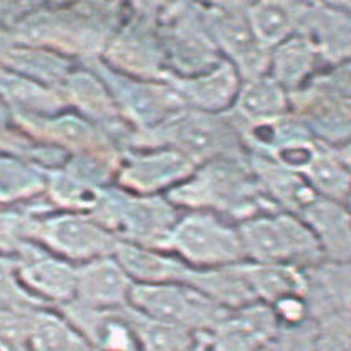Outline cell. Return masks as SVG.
<instances>
[{"mask_svg": "<svg viewBox=\"0 0 351 351\" xmlns=\"http://www.w3.org/2000/svg\"><path fill=\"white\" fill-rule=\"evenodd\" d=\"M176 209L206 210L235 226L263 214L278 213L255 181L245 156L215 158L162 194Z\"/></svg>", "mask_w": 351, "mask_h": 351, "instance_id": "6da1fadb", "label": "cell"}, {"mask_svg": "<svg viewBox=\"0 0 351 351\" xmlns=\"http://www.w3.org/2000/svg\"><path fill=\"white\" fill-rule=\"evenodd\" d=\"M125 9L121 3H86L63 12H37L19 20L12 35L23 47L77 55L86 62L101 57Z\"/></svg>", "mask_w": 351, "mask_h": 351, "instance_id": "7a4b0ae2", "label": "cell"}, {"mask_svg": "<svg viewBox=\"0 0 351 351\" xmlns=\"http://www.w3.org/2000/svg\"><path fill=\"white\" fill-rule=\"evenodd\" d=\"M126 147H169L193 161L195 166L215 158L247 154L229 114L204 113L191 108H186L153 130L133 131L128 138Z\"/></svg>", "mask_w": 351, "mask_h": 351, "instance_id": "3957f363", "label": "cell"}, {"mask_svg": "<svg viewBox=\"0 0 351 351\" xmlns=\"http://www.w3.org/2000/svg\"><path fill=\"white\" fill-rule=\"evenodd\" d=\"M119 242L166 252L167 237L181 210L165 195H138L110 186L90 214Z\"/></svg>", "mask_w": 351, "mask_h": 351, "instance_id": "277c9868", "label": "cell"}, {"mask_svg": "<svg viewBox=\"0 0 351 351\" xmlns=\"http://www.w3.org/2000/svg\"><path fill=\"white\" fill-rule=\"evenodd\" d=\"M350 95L348 62L315 73L290 93V113L323 145H350Z\"/></svg>", "mask_w": 351, "mask_h": 351, "instance_id": "5b68a950", "label": "cell"}, {"mask_svg": "<svg viewBox=\"0 0 351 351\" xmlns=\"http://www.w3.org/2000/svg\"><path fill=\"white\" fill-rule=\"evenodd\" d=\"M156 23L167 73L195 77L224 60L206 29L199 3H156Z\"/></svg>", "mask_w": 351, "mask_h": 351, "instance_id": "8992f818", "label": "cell"}, {"mask_svg": "<svg viewBox=\"0 0 351 351\" xmlns=\"http://www.w3.org/2000/svg\"><path fill=\"white\" fill-rule=\"evenodd\" d=\"M245 261L306 269L325 261L315 235L297 215L263 214L237 224Z\"/></svg>", "mask_w": 351, "mask_h": 351, "instance_id": "52a82bcc", "label": "cell"}, {"mask_svg": "<svg viewBox=\"0 0 351 351\" xmlns=\"http://www.w3.org/2000/svg\"><path fill=\"white\" fill-rule=\"evenodd\" d=\"M166 252L194 269H217L245 261L237 226L206 210L179 215L167 237Z\"/></svg>", "mask_w": 351, "mask_h": 351, "instance_id": "ba28073f", "label": "cell"}, {"mask_svg": "<svg viewBox=\"0 0 351 351\" xmlns=\"http://www.w3.org/2000/svg\"><path fill=\"white\" fill-rule=\"evenodd\" d=\"M125 19L103 50L106 66L126 77L159 82L166 73L165 53L156 23V2L131 3Z\"/></svg>", "mask_w": 351, "mask_h": 351, "instance_id": "9c48e42d", "label": "cell"}, {"mask_svg": "<svg viewBox=\"0 0 351 351\" xmlns=\"http://www.w3.org/2000/svg\"><path fill=\"white\" fill-rule=\"evenodd\" d=\"M29 241L63 261L85 263L113 255L118 239L91 215L78 213H43L29 209Z\"/></svg>", "mask_w": 351, "mask_h": 351, "instance_id": "30bf717a", "label": "cell"}, {"mask_svg": "<svg viewBox=\"0 0 351 351\" xmlns=\"http://www.w3.org/2000/svg\"><path fill=\"white\" fill-rule=\"evenodd\" d=\"M85 63L110 91L131 133L153 130L187 108L162 80L154 82L126 77L111 70L99 58L86 60Z\"/></svg>", "mask_w": 351, "mask_h": 351, "instance_id": "8fae6325", "label": "cell"}, {"mask_svg": "<svg viewBox=\"0 0 351 351\" xmlns=\"http://www.w3.org/2000/svg\"><path fill=\"white\" fill-rule=\"evenodd\" d=\"M130 306L159 322L189 330L197 337L209 332L229 312L187 283H133Z\"/></svg>", "mask_w": 351, "mask_h": 351, "instance_id": "7c38bea8", "label": "cell"}, {"mask_svg": "<svg viewBox=\"0 0 351 351\" xmlns=\"http://www.w3.org/2000/svg\"><path fill=\"white\" fill-rule=\"evenodd\" d=\"M202 20L222 58L237 70L241 82L269 71L270 50L263 49L247 20L245 2L199 3Z\"/></svg>", "mask_w": 351, "mask_h": 351, "instance_id": "4fadbf2b", "label": "cell"}, {"mask_svg": "<svg viewBox=\"0 0 351 351\" xmlns=\"http://www.w3.org/2000/svg\"><path fill=\"white\" fill-rule=\"evenodd\" d=\"M195 166L186 156L169 147L133 149L125 147L119 153L118 187L138 195H159L186 181Z\"/></svg>", "mask_w": 351, "mask_h": 351, "instance_id": "5bb4252c", "label": "cell"}, {"mask_svg": "<svg viewBox=\"0 0 351 351\" xmlns=\"http://www.w3.org/2000/svg\"><path fill=\"white\" fill-rule=\"evenodd\" d=\"M20 285L40 305L55 310L73 302L77 265L63 261L35 242L27 241L15 254Z\"/></svg>", "mask_w": 351, "mask_h": 351, "instance_id": "9a60e30c", "label": "cell"}, {"mask_svg": "<svg viewBox=\"0 0 351 351\" xmlns=\"http://www.w3.org/2000/svg\"><path fill=\"white\" fill-rule=\"evenodd\" d=\"M14 119L30 136L57 149L58 147L69 149L75 156L121 151V147L105 131L75 114L57 113L50 117H37V114L14 113Z\"/></svg>", "mask_w": 351, "mask_h": 351, "instance_id": "2e32d148", "label": "cell"}, {"mask_svg": "<svg viewBox=\"0 0 351 351\" xmlns=\"http://www.w3.org/2000/svg\"><path fill=\"white\" fill-rule=\"evenodd\" d=\"M58 93L66 106L77 108L82 118L105 131L121 149H125L131 130L119 114L110 91L93 71L88 69L71 70L60 85Z\"/></svg>", "mask_w": 351, "mask_h": 351, "instance_id": "e0dca14e", "label": "cell"}, {"mask_svg": "<svg viewBox=\"0 0 351 351\" xmlns=\"http://www.w3.org/2000/svg\"><path fill=\"white\" fill-rule=\"evenodd\" d=\"M278 330L269 305L250 303L229 310L209 332L199 335L206 351H261Z\"/></svg>", "mask_w": 351, "mask_h": 351, "instance_id": "ac0fdd59", "label": "cell"}, {"mask_svg": "<svg viewBox=\"0 0 351 351\" xmlns=\"http://www.w3.org/2000/svg\"><path fill=\"white\" fill-rule=\"evenodd\" d=\"M313 43L322 65L326 69L350 62L351 19L348 3H308L300 29Z\"/></svg>", "mask_w": 351, "mask_h": 351, "instance_id": "d6986e66", "label": "cell"}, {"mask_svg": "<svg viewBox=\"0 0 351 351\" xmlns=\"http://www.w3.org/2000/svg\"><path fill=\"white\" fill-rule=\"evenodd\" d=\"M133 280L114 255L99 257L77 265L73 302L86 308L119 310L130 305Z\"/></svg>", "mask_w": 351, "mask_h": 351, "instance_id": "ffe728a7", "label": "cell"}, {"mask_svg": "<svg viewBox=\"0 0 351 351\" xmlns=\"http://www.w3.org/2000/svg\"><path fill=\"white\" fill-rule=\"evenodd\" d=\"M162 82L173 88L187 108L215 114L227 113L232 108L241 88L237 70L227 60L206 73L189 78L166 71Z\"/></svg>", "mask_w": 351, "mask_h": 351, "instance_id": "44dd1931", "label": "cell"}, {"mask_svg": "<svg viewBox=\"0 0 351 351\" xmlns=\"http://www.w3.org/2000/svg\"><path fill=\"white\" fill-rule=\"evenodd\" d=\"M57 312L77 330L91 351H139L121 308L95 310L70 302L58 306Z\"/></svg>", "mask_w": 351, "mask_h": 351, "instance_id": "7402d4cb", "label": "cell"}, {"mask_svg": "<svg viewBox=\"0 0 351 351\" xmlns=\"http://www.w3.org/2000/svg\"><path fill=\"white\" fill-rule=\"evenodd\" d=\"M303 302L310 322L337 312H351L350 263L322 261L303 269Z\"/></svg>", "mask_w": 351, "mask_h": 351, "instance_id": "603a6c76", "label": "cell"}, {"mask_svg": "<svg viewBox=\"0 0 351 351\" xmlns=\"http://www.w3.org/2000/svg\"><path fill=\"white\" fill-rule=\"evenodd\" d=\"M297 217L315 235L325 261L350 263L351 221L348 206L317 195L308 206L303 207Z\"/></svg>", "mask_w": 351, "mask_h": 351, "instance_id": "cb8c5ba5", "label": "cell"}, {"mask_svg": "<svg viewBox=\"0 0 351 351\" xmlns=\"http://www.w3.org/2000/svg\"><path fill=\"white\" fill-rule=\"evenodd\" d=\"M250 171L263 194L282 213L297 215L317 197L308 182L295 171L287 169L269 158L247 154Z\"/></svg>", "mask_w": 351, "mask_h": 351, "instance_id": "d4e9b609", "label": "cell"}, {"mask_svg": "<svg viewBox=\"0 0 351 351\" xmlns=\"http://www.w3.org/2000/svg\"><path fill=\"white\" fill-rule=\"evenodd\" d=\"M289 113V93L267 73L241 82L234 105L227 111L234 125L269 123Z\"/></svg>", "mask_w": 351, "mask_h": 351, "instance_id": "484cf974", "label": "cell"}, {"mask_svg": "<svg viewBox=\"0 0 351 351\" xmlns=\"http://www.w3.org/2000/svg\"><path fill=\"white\" fill-rule=\"evenodd\" d=\"M113 255L133 283H141V285L187 283L193 272V267L187 265L174 254L145 249L125 242H118Z\"/></svg>", "mask_w": 351, "mask_h": 351, "instance_id": "4316f807", "label": "cell"}, {"mask_svg": "<svg viewBox=\"0 0 351 351\" xmlns=\"http://www.w3.org/2000/svg\"><path fill=\"white\" fill-rule=\"evenodd\" d=\"M320 197L350 204V145L330 146L318 141L312 161L300 174Z\"/></svg>", "mask_w": 351, "mask_h": 351, "instance_id": "83f0119b", "label": "cell"}, {"mask_svg": "<svg viewBox=\"0 0 351 351\" xmlns=\"http://www.w3.org/2000/svg\"><path fill=\"white\" fill-rule=\"evenodd\" d=\"M320 65L313 43L297 32L270 50L267 75L290 95L300 90L317 73Z\"/></svg>", "mask_w": 351, "mask_h": 351, "instance_id": "f1b7e54d", "label": "cell"}, {"mask_svg": "<svg viewBox=\"0 0 351 351\" xmlns=\"http://www.w3.org/2000/svg\"><path fill=\"white\" fill-rule=\"evenodd\" d=\"M308 10L305 2H245L247 20L263 49L272 50L283 40L292 37Z\"/></svg>", "mask_w": 351, "mask_h": 351, "instance_id": "f546056e", "label": "cell"}, {"mask_svg": "<svg viewBox=\"0 0 351 351\" xmlns=\"http://www.w3.org/2000/svg\"><path fill=\"white\" fill-rule=\"evenodd\" d=\"M255 300L272 306L287 297H303L305 277L303 269L280 263H257L244 261L239 263Z\"/></svg>", "mask_w": 351, "mask_h": 351, "instance_id": "4dcf8cb0", "label": "cell"}, {"mask_svg": "<svg viewBox=\"0 0 351 351\" xmlns=\"http://www.w3.org/2000/svg\"><path fill=\"white\" fill-rule=\"evenodd\" d=\"M239 263L217 267V269H194L193 267L187 285L199 290L209 300L226 310L242 308L250 303H257L244 275L239 269Z\"/></svg>", "mask_w": 351, "mask_h": 351, "instance_id": "1f68e13d", "label": "cell"}, {"mask_svg": "<svg viewBox=\"0 0 351 351\" xmlns=\"http://www.w3.org/2000/svg\"><path fill=\"white\" fill-rule=\"evenodd\" d=\"M139 351H189L199 343V337L181 326L159 322L138 312L133 306L121 308Z\"/></svg>", "mask_w": 351, "mask_h": 351, "instance_id": "d6a6232c", "label": "cell"}, {"mask_svg": "<svg viewBox=\"0 0 351 351\" xmlns=\"http://www.w3.org/2000/svg\"><path fill=\"white\" fill-rule=\"evenodd\" d=\"M25 351H91L86 341L58 312L37 308L32 315Z\"/></svg>", "mask_w": 351, "mask_h": 351, "instance_id": "836d02e7", "label": "cell"}, {"mask_svg": "<svg viewBox=\"0 0 351 351\" xmlns=\"http://www.w3.org/2000/svg\"><path fill=\"white\" fill-rule=\"evenodd\" d=\"M45 193V173L25 161L0 158V204L23 202Z\"/></svg>", "mask_w": 351, "mask_h": 351, "instance_id": "e575fe53", "label": "cell"}, {"mask_svg": "<svg viewBox=\"0 0 351 351\" xmlns=\"http://www.w3.org/2000/svg\"><path fill=\"white\" fill-rule=\"evenodd\" d=\"M315 351H351V312H337L313 320Z\"/></svg>", "mask_w": 351, "mask_h": 351, "instance_id": "d590c367", "label": "cell"}, {"mask_svg": "<svg viewBox=\"0 0 351 351\" xmlns=\"http://www.w3.org/2000/svg\"><path fill=\"white\" fill-rule=\"evenodd\" d=\"M32 306L43 305L32 298L20 285L14 258L0 255V310L32 308Z\"/></svg>", "mask_w": 351, "mask_h": 351, "instance_id": "8d00e7d4", "label": "cell"}, {"mask_svg": "<svg viewBox=\"0 0 351 351\" xmlns=\"http://www.w3.org/2000/svg\"><path fill=\"white\" fill-rule=\"evenodd\" d=\"M261 351H315L313 323L308 320L300 325H278Z\"/></svg>", "mask_w": 351, "mask_h": 351, "instance_id": "74e56055", "label": "cell"}, {"mask_svg": "<svg viewBox=\"0 0 351 351\" xmlns=\"http://www.w3.org/2000/svg\"><path fill=\"white\" fill-rule=\"evenodd\" d=\"M29 241V213H0V255L14 258Z\"/></svg>", "mask_w": 351, "mask_h": 351, "instance_id": "f35d334b", "label": "cell"}, {"mask_svg": "<svg viewBox=\"0 0 351 351\" xmlns=\"http://www.w3.org/2000/svg\"><path fill=\"white\" fill-rule=\"evenodd\" d=\"M277 318L278 325H300L303 322H308V312L303 302V297H287L270 306Z\"/></svg>", "mask_w": 351, "mask_h": 351, "instance_id": "ab89813d", "label": "cell"}]
</instances>
